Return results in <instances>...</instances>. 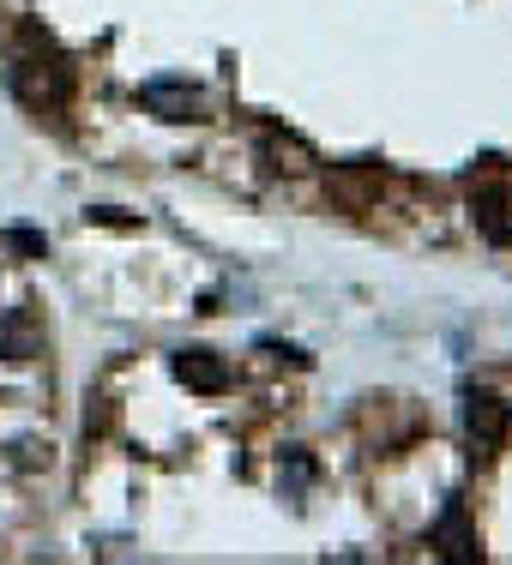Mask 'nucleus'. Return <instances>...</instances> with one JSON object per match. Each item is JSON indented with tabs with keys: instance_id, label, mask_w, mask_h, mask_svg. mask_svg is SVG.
<instances>
[{
	"instance_id": "nucleus-1",
	"label": "nucleus",
	"mask_w": 512,
	"mask_h": 565,
	"mask_svg": "<svg viewBox=\"0 0 512 565\" xmlns=\"http://www.w3.org/2000/svg\"><path fill=\"white\" fill-rule=\"evenodd\" d=\"M500 427H507V415L494 409V397H470V433H482V445H494Z\"/></svg>"
},
{
	"instance_id": "nucleus-2",
	"label": "nucleus",
	"mask_w": 512,
	"mask_h": 565,
	"mask_svg": "<svg viewBox=\"0 0 512 565\" xmlns=\"http://www.w3.org/2000/svg\"><path fill=\"white\" fill-rule=\"evenodd\" d=\"M146 103H158V108H163V120H187L194 96H182L175 84H146Z\"/></svg>"
},
{
	"instance_id": "nucleus-3",
	"label": "nucleus",
	"mask_w": 512,
	"mask_h": 565,
	"mask_svg": "<svg viewBox=\"0 0 512 565\" xmlns=\"http://www.w3.org/2000/svg\"><path fill=\"white\" fill-rule=\"evenodd\" d=\"M182 373H187L194 385H206V391H218V385H223V367H218V361H206V355H187Z\"/></svg>"
},
{
	"instance_id": "nucleus-4",
	"label": "nucleus",
	"mask_w": 512,
	"mask_h": 565,
	"mask_svg": "<svg viewBox=\"0 0 512 565\" xmlns=\"http://www.w3.org/2000/svg\"><path fill=\"white\" fill-rule=\"evenodd\" d=\"M13 247H25V252H43V235H37V228H13Z\"/></svg>"
}]
</instances>
